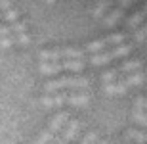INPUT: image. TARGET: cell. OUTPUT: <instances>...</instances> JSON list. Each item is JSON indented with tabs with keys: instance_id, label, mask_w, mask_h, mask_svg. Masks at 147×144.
<instances>
[{
	"instance_id": "6da1fadb",
	"label": "cell",
	"mask_w": 147,
	"mask_h": 144,
	"mask_svg": "<svg viewBox=\"0 0 147 144\" xmlns=\"http://www.w3.org/2000/svg\"><path fill=\"white\" fill-rule=\"evenodd\" d=\"M67 123H69V113H67V111H59V113L52 119V125H50V131H48V133H52L55 136L59 131H63V127H65Z\"/></svg>"
},
{
	"instance_id": "7a4b0ae2",
	"label": "cell",
	"mask_w": 147,
	"mask_h": 144,
	"mask_svg": "<svg viewBox=\"0 0 147 144\" xmlns=\"http://www.w3.org/2000/svg\"><path fill=\"white\" fill-rule=\"evenodd\" d=\"M78 129H80V123H78V119H69V123L63 127V140L69 144V140H73V139L76 136Z\"/></svg>"
},
{
	"instance_id": "3957f363",
	"label": "cell",
	"mask_w": 147,
	"mask_h": 144,
	"mask_svg": "<svg viewBox=\"0 0 147 144\" xmlns=\"http://www.w3.org/2000/svg\"><path fill=\"white\" fill-rule=\"evenodd\" d=\"M61 89H69V79H55V81H48L46 83V87H44V90H46V94H54V92H57V90Z\"/></svg>"
},
{
	"instance_id": "277c9868",
	"label": "cell",
	"mask_w": 147,
	"mask_h": 144,
	"mask_svg": "<svg viewBox=\"0 0 147 144\" xmlns=\"http://www.w3.org/2000/svg\"><path fill=\"white\" fill-rule=\"evenodd\" d=\"M67 100H69L73 106H86L88 100H90V94H88L86 90H76L71 96H67Z\"/></svg>"
},
{
	"instance_id": "5b68a950",
	"label": "cell",
	"mask_w": 147,
	"mask_h": 144,
	"mask_svg": "<svg viewBox=\"0 0 147 144\" xmlns=\"http://www.w3.org/2000/svg\"><path fill=\"white\" fill-rule=\"evenodd\" d=\"M122 83L126 87H136V85H143L145 83V75L142 71H134L130 75H126V79H122Z\"/></svg>"
},
{
	"instance_id": "8992f818",
	"label": "cell",
	"mask_w": 147,
	"mask_h": 144,
	"mask_svg": "<svg viewBox=\"0 0 147 144\" xmlns=\"http://www.w3.org/2000/svg\"><path fill=\"white\" fill-rule=\"evenodd\" d=\"M40 71L44 75H55L61 71V63L59 61H42L40 63Z\"/></svg>"
},
{
	"instance_id": "52a82bcc",
	"label": "cell",
	"mask_w": 147,
	"mask_h": 144,
	"mask_svg": "<svg viewBox=\"0 0 147 144\" xmlns=\"http://www.w3.org/2000/svg\"><path fill=\"white\" fill-rule=\"evenodd\" d=\"M71 69V71H82L84 69V61L82 60H65L61 63V69Z\"/></svg>"
},
{
	"instance_id": "ba28073f",
	"label": "cell",
	"mask_w": 147,
	"mask_h": 144,
	"mask_svg": "<svg viewBox=\"0 0 147 144\" xmlns=\"http://www.w3.org/2000/svg\"><path fill=\"white\" fill-rule=\"evenodd\" d=\"M90 81L86 77H69V89H86Z\"/></svg>"
},
{
	"instance_id": "9c48e42d",
	"label": "cell",
	"mask_w": 147,
	"mask_h": 144,
	"mask_svg": "<svg viewBox=\"0 0 147 144\" xmlns=\"http://www.w3.org/2000/svg\"><path fill=\"white\" fill-rule=\"evenodd\" d=\"M40 58L44 61H55L61 58V50H42L40 52Z\"/></svg>"
},
{
	"instance_id": "30bf717a",
	"label": "cell",
	"mask_w": 147,
	"mask_h": 144,
	"mask_svg": "<svg viewBox=\"0 0 147 144\" xmlns=\"http://www.w3.org/2000/svg\"><path fill=\"white\" fill-rule=\"evenodd\" d=\"M130 50H132V46H130V44H119L117 48L109 50V54H111V58H119V56L130 54Z\"/></svg>"
},
{
	"instance_id": "8fae6325",
	"label": "cell",
	"mask_w": 147,
	"mask_h": 144,
	"mask_svg": "<svg viewBox=\"0 0 147 144\" xmlns=\"http://www.w3.org/2000/svg\"><path fill=\"white\" fill-rule=\"evenodd\" d=\"M84 52L82 50H76V48H65L61 50V58H71V60H80Z\"/></svg>"
},
{
	"instance_id": "7c38bea8",
	"label": "cell",
	"mask_w": 147,
	"mask_h": 144,
	"mask_svg": "<svg viewBox=\"0 0 147 144\" xmlns=\"http://www.w3.org/2000/svg\"><path fill=\"white\" fill-rule=\"evenodd\" d=\"M109 60H113L109 52H99V54L92 56V63L94 66H101V63H105V61H109Z\"/></svg>"
},
{
	"instance_id": "4fadbf2b",
	"label": "cell",
	"mask_w": 147,
	"mask_h": 144,
	"mask_svg": "<svg viewBox=\"0 0 147 144\" xmlns=\"http://www.w3.org/2000/svg\"><path fill=\"white\" fill-rule=\"evenodd\" d=\"M124 139H126V140H134V142L142 144V142H145V134L140 133V131H126V136H124Z\"/></svg>"
},
{
	"instance_id": "5bb4252c",
	"label": "cell",
	"mask_w": 147,
	"mask_h": 144,
	"mask_svg": "<svg viewBox=\"0 0 147 144\" xmlns=\"http://www.w3.org/2000/svg\"><path fill=\"white\" fill-rule=\"evenodd\" d=\"M105 46H107V42H105V39H99V40H94V42H90V44L86 46L90 52H101V50H105Z\"/></svg>"
},
{
	"instance_id": "9a60e30c",
	"label": "cell",
	"mask_w": 147,
	"mask_h": 144,
	"mask_svg": "<svg viewBox=\"0 0 147 144\" xmlns=\"http://www.w3.org/2000/svg\"><path fill=\"white\" fill-rule=\"evenodd\" d=\"M140 66H142V61H140V60H132V61H126V63H122L120 71H124V73H134Z\"/></svg>"
},
{
	"instance_id": "2e32d148",
	"label": "cell",
	"mask_w": 147,
	"mask_h": 144,
	"mask_svg": "<svg viewBox=\"0 0 147 144\" xmlns=\"http://www.w3.org/2000/svg\"><path fill=\"white\" fill-rule=\"evenodd\" d=\"M52 142H54V134L48 133V131H42V133H40V139L34 144H52Z\"/></svg>"
},
{
	"instance_id": "e0dca14e",
	"label": "cell",
	"mask_w": 147,
	"mask_h": 144,
	"mask_svg": "<svg viewBox=\"0 0 147 144\" xmlns=\"http://www.w3.org/2000/svg\"><path fill=\"white\" fill-rule=\"evenodd\" d=\"M115 79H120V75H119V69H111V71L103 73V81H105V85L113 83Z\"/></svg>"
},
{
	"instance_id": "ac0fdd59",
	"label": "cell",
	"mask_w": 147,
	"mask_h": 144,
	"mask_svg": "<svg viewBox=\"0 0 147 144\" xmlns=\"http://www.w3.org/2000/svg\"><path fill=\"white\" fill-rule=\"evenodd\" d=\"M105 42H107V44H120V42H124V35H122V33L111 35V37L105 39Z\"/></svg>"
},
{
	"instance_id": "d6986e66",
	"label": "cell",
	"mask_w": 147,
	"mask_h": 144,
	"mask_svg": "<svg viewBox=\"0 0 147 144\" xmlns=\"http://www.w3.org/2000/svg\"><path fill=\"white\" fill-rule=\"evenodd\" d=\"M67 102V92H55L54 94V108L55 106H63Z\"/></svg>"
},
{
	"instance_id": "ffe728a7",
	"label": "cell",
	"mask_w": 147,
	"mask_h": 144,
	"mask_svg": "<svg viewBox=\"0 0 147 144\" xmlns=\"http://www.w3.org/2000/svg\"><path fill=\"white\" fill-rule=\"evenodd\" d=\"M10 29H11V33L21 35V33L27 31V25H25V23H13V25H10Z\"/></svg>"
},
{
	"instance_id": "44dd1931",
	"label": "cell",
	"mask_w": 147,
	"mask_h": 144,
	"mask_svg": "<svg viewBox=\"0 0 147 144\" xmlns=\"http://www.w3.org/2000/svg\"><path fill=\"white\" fill-rule=\"evenodd\" d=\"M13 39H16L17 44H29L31 42V37L27 33H21V35H13Z\"/></svg>"
},
{
	"instance_id": "7402d4cb",
	"label": "cell",
	"mask_w": 147,
	"mask_h": 144,
	"mask_svg": "<svg viewBox=\"0 0 147 144\" xmlns=\"http://www.w3.org/2000/svg\"><path fill=\"white\" fill-rule=\"evenodd\" d=\"M120 16H122V12H120V10H115L113 14L107 17V25H115V23L120 19Z\"/></svg>"
},
{
	"instance_id": "603a6c76",
	"label": "cell",
	"mask_w": 147,
	"mask_h": 144,
	"mask_svg": "<svg viewBox=\"0 0 147 144\" xmlns=\"http://www.w3.org/2000/svg\"><path fill=\"white\" fill-rule=\"evenodd\" d=\"M98 142H99V136L96 133H88L86 139L82 140V144H98Z\"/></svg>"
},
{
	"instance_id": "cb8c5ba5",
	"label": "cell",
	"mask_w": 147,
	"mask_h": 144,
	"mask_svg": "<svg viewBox=\"0 0 147 144\" xmlns=\"http://www.w3.org/2000/svg\"><path fill=\"white\" fill-rule=\"evenodd\" d=\"M134 119H136L138 123H142V125H145V123H147L145 111H142V110H136V111H134Z\"/></svg>"
},
{
	"instance_id": "d4e9b609",
	"label": "cell",
	"mask_w": 147,
	"mask_h": 144,
	"mask_svg": "<svg viewBox=\"0 0 147 144\" xmlns=\"http://www.w3.org/2000/svg\"><path fill=\"white\" fill-rule=\"evenodd\" d=\"M143 19V14H140V12H138V14H134V16L130 17V21H128V25H130V27H136L138 23L142 21Z\"/></svg>"
},
{
	"instance_id": "484cf974",
	"label": "cell",
	"mask_w": 147,
	"mask_h": 144,
	"mask_svg": "<svg viewBox=\"0 0 147 144\" xmlns=\"http://www.w3.org/2000/svg\"><path fill=\"white\" fill-rule=\"evenodd\" d=\"M13 42H16V39H13L11 35H10V37H4V39H0V46H2V48H10Z\"/></svg>"
},
{
	"instance_id": "4316f807",
	"label": "cell",
	"mask_w": 147,
	"mask_h": 144,
	"mask_svg": "<svg viewBox=\"0 0 147 144\" xmlns=\"http://www.w3.org/2000/svg\"><path fill=\"white\" fill-rule=\"evenodd\" d=\"M107 6H109L107 2H99V4H98V8H96V12H94V16H96V17H99V16H101V14L105 12V8H107Z\"/></svg>"
},
{
	"instance_id": "83f0119b",
	"label": "cell",
	"mask_w": 147,
	"mask_h": 144,
	"mask_svg": "<svg viewBox=\"0 0 147 144\" xmlns=\"http://www.w3.org/2000/svg\"><path fill=\"white\" fill-rule=\"evenodd\" d=\"M42 106H46V108H54V96H42Z\"/></svg>"
},
{
	"instance_id": "f1b7e54d",
	"label": "cell",
	"mask_w": 147,
	"mask_h": 144,
	"mask_svg": "<svg viewBox=\"0 0 147 144\" xmlns=\"http://www.w3.org/2000/svg\"><path fill=\"white\" fill-rule=\"evenodd\" d=\"M10 35H11L10 25H2V27H0V39H4V37H10Z\"/></svg>"
},
{
	"instance_id": "f546056e",
	"label": "cell",
	"mask_w": 147,
	"mask_h": 144,
	"mask_svg": "<svg viewBox=\"0 0 147 144\" xmlns=\"http://www.w3.org/2000/svg\"><path fill=\"white\" fill-rule=\"evenodd\" d=\"M4 16H6V19H10V21H16V19H17V16H19V14H17L16 10H8V12H6V14H4Z\"/></svg>"
},
{
	"instance_id": "4dcf8cb0",
	"label": "cell",
	"mask_w": 147,
	"mask_h": 144,
	"mask_svg": "<svg viewBox=\"0 0 147 144\" xmlns=\"http://www.w3.org/2000/svg\"><path fill=\"white\" fill-rule=\"evenodd\" d=\"M136 40L138 42H143V40H145V29H140L136 33Z\"/></svg>"
},
{
	"instance_id": "1f68e13d",
	"label": "cell",
	"mask_w": 147,
	"mask_h": 144,
	"mask_svg": "<svg viewBox=\"0 0 147 144\" xmlns=\"http://www.w3.org/2000/svg\"><path fill=\"white\" fill-rule=\"evenodd\" d=\"M103 90L107 92V94H117V92H115V83H109V85H105V87H103Z\"/></svg>"
},
{
	"instance_id": "d6a6232c",
	"label": "cell",
	"mask_w": 147,
	"mask_h": 144,
	"mask_svg": "<svg viewBox=\"0 0 147 144\" xmlns=\"http://www.w3.org/2000/svg\"><path fill=\"white\" fill-rule=\"evenodd\" d=\"M136 108H138V110H145V98H143V96H142V98H138V102H136Z\"/></svg>"
},
{
	"instance_id": "836d02e7",
	"label": "cell",
	"mask_w": 147,
	"mask_h": 144,
	"mask_svg": "<svg viewBox=\"0 0 147 144\" xmlns=\"http://www.w3.org/2000/svg\"><path fill=\"white\" fill-rule=\"evenodd\" d=\"M99 144H111V142H109V140H101Z\"/></svg>"
}]
</instances>
